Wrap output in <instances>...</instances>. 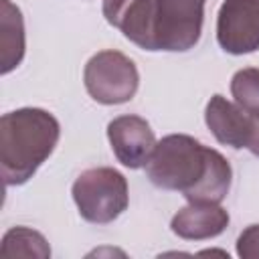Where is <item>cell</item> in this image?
<instances>
[{"label":"cell","instance_id":"cell-1","mask_svg":"<svg viewBox=\"0 0 259 259\" xmlns=\"http://www.w3.org/2000/svg\"><path fill=\"white\" fill-rule=\"evenodd\" d=\"M146 174L154 186L180 190L188 202L214 204L225 200L233 178L223 154L186 134L162 138L146 162Z\"/></svg>","mask_w":259,"mask_h":259},{"label":"cell","instance_id":"cell-9","mask_svg":"<svg viewBox=\"0 0 259 259\" xmlns=\"http://www.w3.org/2000/svg\"><path fill=\"white\" fill-rule=\"evenodd\" d=\"M204 121L221 144L231 148H247L255 117L243 111L239 105L227 101L223 95H212L206 103Z\"/></svg>","mask_w":259,"mask_h":259},{"label":"cell","instance_id":"cell-13","mask_svg":"<svg viewBox=\"0 0 259 259\" xmlns=\"http://www.w3.org/2000/svg\"><path fill=\"white\" fill-rule=\"evenodd\" d=\"M231 93L237 105L253 117H259V69L247 67L233 75Z\"/></svg>","mask_w":259,"mask_h":259},{"label":"cell","instance_id":"cell-11","mask_svg":"<svg viewBox=\"0 0 259 259\" xmlns=\"http://www.w3.org/2000/svg\"><path fill=\"white\" fill-rule=\"evenodd\" d=\"M2 73H10L24 57V22L20 10L10 2L2 0Z\"/></svg>","mask_w":259,"mask_h":259},{"label":"cell","instance_id":"cell-6","mask_svg":"<svg viewBox=\"0 0 259 259\" xmlns=\"http://www.w3.org/2000/svg\"><path fill=\"white\" fill-rule=\"evenodd\" d=\"M217 40L231 55L259 49V0H225L217 18Z\"/></svg>","mask_w":259,"mask_h":259},{"label":"cell","instance_id":"cell-7","mask_svg":"<svg viewBox=\"0 0 259 259\" xmlns=\"http://www.w3.org/2000/svg\"><path fill=\"white\" fill-rule=\"evenodd\" d=\"M156 4L158 0H103V16L140 49L158 51Z\"/></svg>","mask_w":259,"mask_h":259},{"label":"cell","instance_id":"cell-12","mask_svg":"<svg viewBox=\"0 0 259 259\" xmlns=\"http://www.w3.org/2000/svg\"><path fill=\"white\" fill-rule=\"evenodd\" d=\"M51 255V247L47 239L26 227H14L10 229L0 247V257L2 259H12V257H38L47 259Z\"/></svg>","mask_w":259,"mask_h":259},{"label":"cell","instance_id":"cell-2","mask_svg":"<svg viewBox=\"0 0 259 259\" xmlns=\"http://www.w3.org/2000/svg\"><path fill=\"white\" fill-rule=\"evenodd\" d=\"M59 121L38 107L8 111L0 119V170L6 186L24 184L53 154Z\"/></svg>","mask_w":259,"mask_h":259},{"label":"cell","instance_id":"cell-8","mask_svg":"<svg viewBox=\"0 0 259 259\" xmlns=\"http://www.w3.org/2000/svg\"><path fill=\"white\" fill-rule=\"evenodd\" d=\"M107 138L115 158L127 168L146 166L156 138L150 123L140 115H119L109 121Z\"/></svg>","mask_w":259,"mask_h":259},{"label":"cell","instance_id":"cell-4","mask_svg":"<svg viewBox=\"0 0 259 259\" xmlns=\"http://www.w3.org/2000/svg\"><path fill=\"white\" fill-rule=\"evenodd\" d=\"M87 93L103 105L130 101L140 85V75L130 57L119 51H101L93 55L83 71Z\"/></svg>","mask_w":259,"mask_h":259},{"label":"cell","instance_id":"cell-15","mask_svg":"<svg viewBox=\"0 0 259 259\" xmlns=\"http://www.w3.org/2000/svg\"><path fill=\"white\" fill-rule=\"evenodd\" d=\"M247 148L251 150V154L259 156V117H255V121H253V130H251V138H249Z\"/></svg>","mask_w":259,"mask_h":259},{"label":"cell","instance_id":"cell-3","mask_svg":"<svg viewBox=\"0 0 259 259\" xmlns=\"http://www.w3.org/2000/svg\"><path fill=\"white\" fill-rule=\"evenodd\" d=\"M73 200L87 223L107 225L127 208V180L107 166L89 168L73 182Z\"/></svg>","mask_w":259,"mask_h":259},{"label":"cell","instance_id":"cell-10","mask_svg":"<svg viewBox=\"0 0 259 259\" xmlns=\"http://www.w3.org/2000/svg\"><path fill=\"white\" fill-rule=\"evenodd\" d=\"M229 225V212L214 202H188L170 223L174 235L188 241H202L221 235Z\"/></svg>","mask_w":259,"mask_h":259},{"label":"cell","instance_id":"cell-14","mask_svg":"<svg viewBox=\"0 0 259 259\" xmlns=\"http://www.w3.org/2000/svg\"><path fill=\"white\" fill-rule=\"evenodd\" d=\"M237 255L243 259H259V225H251L239 235Z\"/></svg>","mask_w":259,"mask_h":259},{"label":"cell","instance_id":"cell-5","mask_svg":"<svg viewBox=\"0 0 259 259\" xmlns=\"http://www.w3.org/2000/svg\"><path fill=\"white\" fill-rule=\"evenodd\" d=\"M206 0H158L156 42L158 51H188L202 30Z\"/></svg>","mask_w":259,"mask_h":259}]
</instances>
